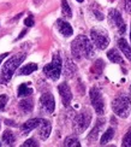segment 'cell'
Masks as SVG:
<instances>
[{"instance_id":"obj_1","label":"cell","mask_w":131,"mask_h":147,"mask_svg":"<svg viewBox=\"0 0 131 147\" xmlns=\"http://www.w3.org/2000/svg\"><path fill=\"white\" fill-rule=\"evenodd\" d=\"M71 52L75 59H82L84 58H91L95 54L94 46H93L91 41L84 35H79L78 38H76L72 44H71Z\"/></svg>"},{"instance_id":"obj_2","label":"cell","mask_w":131,"mask_h":147,"mask_svg":"<svg viewBox=\"0 0 131 147\" xmlns=\"http://www.w3.org/2000/svg\"><path fill=\"white\" fill-rule=\"evenodd\" d=\"M26 57H27L26 53H18L16 56L11 57L7 62L3 65L1 72H0V84H5L10 81L12 75H13L15 71L18 69V66L24 62Z\"/></svg>"},{"instance_id":"obj_3","label":"cell","mask_w":131,"mask_h":147,"mask_svg":"<svg viewBox=\"0 0 131 147\" xmlns=\"http://www.w3.org/2000/svg\"><path fill=\"white\" fill-rule=\"evenodd\" d=\"M112 110L120 118H126L131 110V96L118 95L112 102Z\"/></svg>"},{"instance_id":"obj_4","label":"cell","mask_w":131,"mask_h":147,"mask_svg":"<svg viewBox=\"0 0 131 147\" xmlns=\"http://www.w3.org/2000/svg\"><path fill=\"white\" fill-rule=\"evenodd\" d=\"M61 66H63L61 65V58L58 53H55L52 58V62L43 68V72H45V75L48 78L53 80V81H57V80L60 77Z\"/></svg>"},{"instance_id":"obj_5","label":"cell","mask_w":131,"mask_h":147,"mask_svg":"<svg viewBox=\"0 0 131 147\" xmlns=\"http://www.w3.org/2000/svg\"><path fill=\"white\" fill-rule=\"evenodd\" d=\"M91 121V113L88 109H84L82 112H79L73 121V129L77 134L83 133L89 127Z\"/></svg>"},{"instance_id":"obj_6","label":"cell","mask_w":131,"mask_h":147,"mask_svg":"<svg viewBox=\"0 0 131 147\" xmlns=\"http://www.w3.org/2000/svg\"><path fill=\"white\" fill-rule=\"evenodd\" d=\"M90 36H91V40L94 42V45L97 48H100V50H105L110 45L108 34L103 29H91Z\"/></svg>"},{"instance_id":"obj_7","label":"cell","mask_w":131,"mask_h":147,"mask_svg":"<svg viewBox=\"0 0 131 147\" xmlns=\"http://www.w3.org/2000/svg\"><path fill=\"white\" fill-rule=\"evenodd\" d=\"M108 20H110V23L117 29V32L119 33L120 35L125 34V32H126V24H125V22H124V20H123V17H122L119 11L114 10V9L110 10V12H108Z\"/></svg>"},{"instance_id":"obj_8","label":"cell","mask_w":131,"mask_h":147,"mask_svg":"<svg viewBox=\"0 0 131 147\" xmlns=\"http://www.w3.org/2000/svg\"><path fill=\"white\" fill-rule=\"evenodd\" d=\"M90 101H91V105L96 111V113L102 115L105 112V101H103L101 92L97 88L90 89Z\"/></svg>"},{"instance_id":"obj_9","label":"cell","mask_w":131,"mask_h":147,"mask_svg":"<svg viewBox=\"0 0 131 147\" xmlns=\"http://www.w3.org/2000/svg\"><path fill=\"white\" fill-rule=\"evenodd\" d=\"M40 105L42 110L47 113H53L54 109H55V101H54V96L51 93H43L40 98Z\"/></svg>"},{"instance_id":"obj_10","label":"cell","mask_w":131,"mask_h":147,"mask_svg":"<svg viewBox=\"0 0 131 147\" xmlns=\"http://www.w3.org/2000/svg\"><path fill=\"white\" fill-rule=\"evenodd\" d=\"M58 90H59V94L61 96V101H63L64 106L67 107L72 100V93H71L70 87L67 86L66 82H63L61 84L58 86Z\"/></svg>"},{"instance_id":"obj_11","label":"cell","mask_w":131,"mask_h":147,"mask_svg":"<svg viewBox=\"0 0 131 147\" xmlns=\"http://www.w3.org/2000/svg\"><path fill=\"white\" fill-rule=\"evenodd\" d=\"M39 135L42 140H46L48 139V136L51 135V130H52V125H51V122L47 121V119H41L40 124H39Z\"/></svg>"},{"instance_id":"obj_12","label":"cell","mask_w":131,"mask_h":147,"mask_svg":"<svg viewBox=\"0 0 131 147\" xmlns=\"http://www.w3.org/2000/svg\"><path fill=\"white\" fill-rule=\"evenodd\" d=\"M103 125H105V119L103 118H99L96 121L95 127L93 128L91 133L88 135V140H89V141H96L97 138H99V134L101 133V129H102Z\"/></svg>"},{"instance_id":"obj_13","label":"cell","mask_w":131,"mask_h":147,"mask_svg":"<svg viewBox=\"0 0 131 147\" xmlns=\"http://www.w3.org/2000/svg\"><path fill=\"white\" fill-rule=\"evenodd\" d=\"M57 27H58V30L64 36H71L72 33H73L72 27L66 21H64V20H58L57 21Z\"/></svg>"},{"instance_id":"obj_14","label":"cell","mask_w":131,"mask_h":147,"mask_svg":"<svg viewBox=\"0 0 131 147\" xmlns=\"http://www.w3.org/2000/svg\"><path fill=\"white\" fill-rule=\"evenodd\" d=\"M41 119L40 118H33V119H29L27 121L26 123L22 125V130H23V134H28V131L35 129L36 127H39Z\"/></svg>"},{"instance_id":"obj_15","label":"cell","mask_w":131,"mask_h":147,"mask_svg":"<svg viewBox=\"0 0 131 147\" xmlns=\"http://www.w3.org/2000/svg\"><path fill=\"white\" fill-rule=\"evenodd\" d=\"M107 57H108V59L111 60L112 63H117V64L124 65V60H123V58L120 56V53L118 52L116 48H112V50H110L107 52Z\"/></svg>"},{"instance_id":"obj_16","label":"cell","mask_w":131,"mask_h":147,"mask_svg":"<svg viewBox=\"0 0 131 147\" xmlns=\"http://www.w3.org/2000/svg\"><path fill=\"white\" fill-rule=\"evenodd\" d=\"M118 46H119V48L122 50V52L126 56V58L131 62V47L129 46V44L126 42V40L123 39V38H120L119 40H118Z\"/></svg>"},{"instance_id":"obj_17","label":"cell","mask_w":131,"mask_h":147,"mask_svg":"<svg viewBox=\"0 0 131 147\" xmlns=\"http://www.w3.org/2000/svg\"><path fill=\"white\" fill-rule=\"evenodd\" d=\"M37 70V65L35 63H29L27 65L22 66V68L18 70V75H22V76H27V75H30L32 72L36 71Z\"/></svg>"},{"instance_id":"obj_18","label":"cell","mask_w":131,"mask_h":147,"mask_svg":"<svg viewBox=\"0 0 131 147\" xmlns=\"http://www.w3.org/2000/svg\"><path fill=\"white\" fill-rule=\"evenodd\" d=\"M19 109L22 110L23 112H32L33 109H34V101L32 99H24L19 101Z\"/></svg>"},{"instance_id":"obj_19","label":"cell","mask_w":131,"mask_h":147,"mask_svg":"<svg viewBox=\"0 0 131 147\" xmlns=\"http://www.w3.org/2000/svg\"><path fill=\"white\" fill-rule=\"evenodd\" d=\"M29 83H22L18 88V96L22 98V96H29L30 94H33V88H30Z\"/></svg>"},{"instance_id":"obj_20","label":"cell","mask_w":131,"mask_h":147,"mask_svg":"<svg viewBox=\"0 0 131 147\" xmlns=\"http://www.w3.org/2000/svg\"><path fill=\"white\" fill-rule=\"evenodd\" d=\"M3 141L5 142V145L12 146L16 141V138L13 135V133L10 131V130H5L4 134H3Z\"/></svg>"},{"instance_id":"obj_21","label":"cell","mask_w":131,"mask_h":147,"mask_svg":"<svg viewBox=\"0 0 131 147\" xmlns=\"http://www.w3.org/2000/svg\"><path fill=\"white\" fill-rule=\"evenodd\" d=\"M114 136V130L112 129V128H110V129H107L101 136V140H100V144L101 145H106L107 142H110L112 139H113Z\"/></svg>"},{"instance_id":"obj_22","label":"cell","mask_w":131,"mask_h":147,"mask_svg":"<svg viewBox=\"0 0 131 147\" xmlns=\"http://www.w3.org/2000/svg\"><path fill=\"white\" fill-rule=\"evenodd\" d=\"M65 75L66 76H73V74L77 71V68H76V65H75L70 59H67L66 62H65Z\"/></svg>"},{"instance_id":"obj_23","label":"cell","mask_w":131,"mask_h":147,"mask_svg":"<svg viewBox=\"0 0 131 147\" xmlns=\"http://www.w3.org/2000/svg\"><path fill=\"white\" fill-rule=\"evenodd\" d=\"M103 66H105L103 60H102V59H97L96 62H95V64L93 65V68L90 69V71H91L93 74H95L96 76H99V75H101V72H102V70H103Z\"/></svg>"},{"instance_id":"obj_24","label":"cell","mask_w":131,"mask_h":147,"mask_svg":"<svg viewBox=\"0 0 131 147\" xmlns=\"http://www.w3.org/2000/svg\"><path fill=\"white\" fill-rule=\"evenodd\" d=\"M64 146H66V147H79L81 144H79V141H78V139H77L76 136L72 135V136H69V138L65 139Z\"/></svg>"},{"instance_id":"obj_25","label":"cell","mask_w":131,"mask_h":147,"mask_svg":"<svg viewBox=\"0 0 131 147\" xmlns=\"http://www.w3.org/2000/svg\"><path fill=\"white\" fill-rule=\"evenodd\" d=\"M61 12H63V15L67 18H71L72 17V11H71V7L70 5L67 4L66 0H61Z\"/></svg>"},{"instance_id":"obj_26","label":"cell","mask_w":131,"mask_h":147,"mask_svg":"<svg viewBox=\"0 0 131 147\" xmlns=\"http://www.w3.org/2000/svg\"><path fill=\"white\" fill-rule=\"evenodd\" d=\"M122 146L123 147H131V128L128 130V133L125 134V135H124Z\"/></svg>"},{"instance_id":"obj_27","label":"cell","mask_w":131,"mask_h":147,"mask_svg":"<svg viewBox=\"0 0 131 147\" xmlns=\"http://www.w3.org/2000/svg\"><path fill=\"white\" fill-rule=\"evenodd\" d=\"M7 100H9L7 95H5V94L0 95V110H4L5 109L6 104H7Z\"/></svg>"},{"instance_id":"obj_28","label":"cell","mask_w":131,"mask_h":147,"mask_svg":"<svg viewBox=\"0 0 131 147\" xmlns=\"http://www.w3.org/2000/svg\"><path fill=\"white\" fill-rule=\"evenodd\" d=\"M22 146H23V147H29V146H34V147H37V146H39V144H37V142L35 141L34 139H29V140H27V141L24 142Z\"/></svg>"},{"instance_id":"obj_29","label":"cell","mask_w":131,"mask_h":147,"mask_svg":"<svg viewBox=\"0 0 131 147\" xmlns=\"http://www.w3.org/2000/svg\"><path fill=\"white\" fill-rule=\"evenodd\" d=\"M24 24H26L27 27H33L34 26V17L29 16L28 18H26V20H24Z\"/></svg>"},{"instance_id":"obj_30","label":"cell","mask_w":131,"mask_h":147,"mask_svg":"<svg viewBox=\"0 0 131 147\" xmlns=\"http://www.w3.org/2000/svg\"><path fill=\"white\" fill-rule=\"evenodd\" d=\"M125 10L129 15H131V0H125Z\"/></svg>"},{"instance_id":"obj_31","label":"cell","mask_w":131,"mask_h":147,"mask_svg":"<svg viewBox=\"0 0 131 147\" xmlns=\"http://www.w3.org/2000/svg\"><path fill=\"white\" fill-rule=\"evenodd\" d=\"M94 15L96 16V18L99 21H102L103 20V15L102 13H100V12H97V11H94Z\"/></svg>"},{"instance_id":"obj_32","label":"cell","mask_w":131,"mask_h":147,"mask_svg":"<svg viewBox=\"0 0 131 147\" xmlns=\"http://www.w3.org/2000/svg\"><path fill=\"white\" fill-rule=\"evenodd\" d=\"M26 34H27V30H26V29H24V30H23V32H22V33L19 34V36H18V38H17L16 40H19V39H22V38H23V36H24V35H26Z\"/></svg>"},{"instance_id":"obj_33","label":"cell","mask_w":131,"mask_h":147,"mask_svg":"<svg viewBox=\"0 0 131 147\" xmlns=\"http://www.w3.org/2000/svg\"><path fill=\"white\" fill-rule=\"evenodd\" d=\"M6 56H9V53H4V54H0V64H1V62L5 59Z\"/></svg>"},{"instance_id":"obj_34","label":"cell","mask_w":131,"mask_h":147,"mask_svg":"<svg viewBox=\"0 0 131 147\" xmlns=\"http://www.w3.org/2000/svg\"><path fill=\"white\" fill-rule=\"evenodd\" d=\"M6 122V124H7V125H16V123H15V122H12V121H5Z\"/></svg>"},{"instance_id":"obj_35","label":"cell","mask_w":131,"mask_h":147,"mask_svg":"<svg viewBox=\"0 0 131 147\" xmlns=\"http://www.w3.org/2000/svg\"><path fill=\"white\" fill-rule=\"evenodd\" d=\"M76 1H78V3H83L84 0H76Z\"/></svg>"},{"instance_id":"obj_36","label":"cell","mask_w":131,"mask_h":147,"mask_svg":"<svg viewBox=\"0 0 131 147\" xmlns=\"http://www.w3.org/2000/svg\"><path fill=\"white\" fill-rule=\"evenodd\" d=\"M130 40H131V32H130Z\"/></svg>"},{"instance_id":"obj_37","label":"cell","mask_w":131,"mask_h":147,"mask_svg":"<svg viewBox=\"0 0 131 147\" xmlns=\"http://www.w3.org/2000/svg\"><path fill=\"white\" fill-rule=\"evenodd\" d=\"M130 89H131V86H130Z\"/></svg>"},{"instance_id":"obj_38","label":"cell","mask_w":131,"mask_h":147,"mask_svg":"<svg viewBox=\"0 0 131 147\" xmlns=\"http://www.w3.org/2000/svg\"><path fill=\"white\" fill-rule=\"evenodd\" d=\"M0 146H1V144H0Z\"/></svg>"},{"instance_id":"obj_39","label":"cell","mask_w":131,"mask_h":147,"mask_svg":"<svg viewBox=\"0 0 131 147\" xmlns=\"http://www.w3.org/2000/svg\"><path fill=\"white\" fill-rule=\"evenodd\" d=\"M0 127H1V125H0Z\"/></svg>"}]
</instances>
